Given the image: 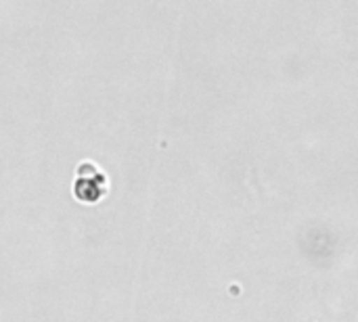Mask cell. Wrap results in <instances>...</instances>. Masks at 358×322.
Returning a JSON list of instances; mask_svg holds the SVG:
<instances>
[{"mask_svg":"<svg viewBox=\"0 0 358 322\" xmlns=\"http://www.w3.org/2000/svg\"><path fill=\"white\" fill-rule=\"evenodd\" d=\"M82 168V166H80ZM82 172L86 174V176H82V178H78L76 180V186H82L84 184V189H80V191H76V195L80 197V199H86V201H94L96 197H101V193H103V186H105V178H103V174L99 172V170H88V166H84L82 168Z\"/></svg>","mask_w":358,"mask_h":322,"instance_id":"6da1fadb","label":"cell"}]
</instances>
